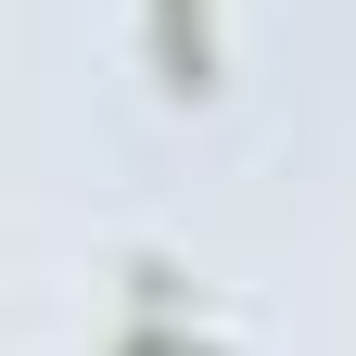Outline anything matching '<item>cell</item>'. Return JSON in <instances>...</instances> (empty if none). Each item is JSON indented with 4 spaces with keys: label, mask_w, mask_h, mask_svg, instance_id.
Masks as SVG:
<instances>
[{
    "label": "cell",
    "mask_w": 356,
    "mask_h": 356,
    "mask_svg": "<svg viewBox=\"0 0 356 356\" xmlns=\"http://www.w3.org/2000/svg\"><path fill=\"white\" fill-rule=\"evenodd\" d=\"M153 76L178 89V102L216 89V13H204V0H153Z\"/></svg>",
    "instance_id": "obj_1"
}]
</instances>
